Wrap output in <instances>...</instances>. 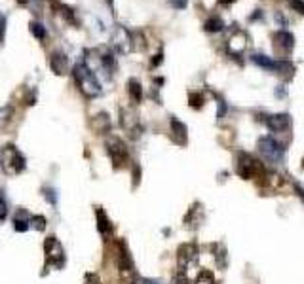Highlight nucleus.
Segmentation results:
<instances>
[{
    "label": "nucleus",
    "mask_w": 304,
    "mask_h": 284,
    "mask_svg": "<svg viewBox=\"0 0 304 284\" xmlns=\"http://www.w3.org/2000/svg\"><path fill=\"white\" fill-rule=\"evenodd\" d=\"M72 76H74V82L78 84V89L86 97L93 99V97H97V95L101 93V84H99L97 76L93 74V70H89V67H87L86 63L74 65Z\"/></svg>",
    "instance_id": "nucleus-1"
},
{
    "label": "nucleus",
    "mask_w": 304,
    "mask_h": 284,
    "mask_svg": "<svg viewBox=\"0 0 304 284\" xmlns=\"http://www.w3.org/2000/svg\"><path fill=\"white\" fill-rule=\"evenodd\" d=\"M0 167H2V171L6 172V174H10V176L19 174V172L25 171V167H27L25 155L21 154L16 146L6 144V146L2 148V152H0Z\"/></svg>",
    "instance_id": "nucleus-2"
},
{
    "label": "nucleus",
    "mask_w": 304,
    "mask_h": 284,
    "mask_svg": "<svg viewBox=\"0 0 304 284\" xmlns=\"http://www.w3.org/2000/svg\"><path fill=\"white\" fill-rule=\"evenodd\" d=\"M259 152H261L262 159L270 165H281L283 157H285V148L281 142H278L272 137H262L259 140Z\"/></svg>",
    "instance_id": "nucleus-3"
},
{
    "label": "nucleus",
    "mask_w": 304,
    "mask_h": 284,
    "mask_svg": "<svg viewBox=\"0 0 304 284\" xmlns=\"http://www.w3.org/2000/svg\"><path fill=\"white\" fill-rule=\"evenodd\" d=\"M44 254H46V267H55L61 269L65 265V250L61 246V242L55 237H48L44 242Z\"/></svg>",
    "instance_id": "nucleus-4"
},
{
    "label": "nucleus",
    "mask_w": 304,
    "mask_h": 284,
    "mask_svg": "<svg viewBox=\"0 0 304 284\" xmlns=\"http://www.w3.org/2000/svg\"><path fill=\"white\" fill-rule=\"evenodd\" d=\"M107 152L111 155V161L114 163L116 169H120V167H124V165L128 163V157H130L128 155V148H126V144L118 137H111L107 140Z\"/></svg>",
    "instance_id": "nucleus-5"
},
{
    "label": "nucleus",
    "mask_w": 304,
    "mask_h": 284,
    "mask_svg": "<svg viewBox=\"0 0 304 284\" xmlns=\"http://www.w3.org/2000/svg\"><path fill=\"white\" fill-rule=\"evenodd\" d=\"M177 261H179V269L181 273L188 275V269L196 265L198 261V248L194 244H181L179 246V254H177Z\"/></svg>",
    "instance_id": "nucleus-6"
},
{
    "label": "nucleus",
    "mask_w": 304,
    "mask_h": 284,
    "mask_svg": "<svg viewBox=\"0 0 304 284\" xmlns=\"http://www.w3.org/2000/svg\"><path fill=\"white\" fill-rule=\"evenodd\" d=\"M113 46H114V50L118 53H122V55L130 53L131 50H133V35H131L126 27L118 25L113 33Z\"/></svg>",
    "instance_id": "nucleus-7"
},
{
    "label": "nucleus",
    "mask_w": 304,
    "mask_h": 284,
    "mask_svg": "<svg viewBox=\"0 0 304 284\" xmlns=\"http://www.w3.org/2000/svg\"><path fill=\"white\" fill-rule=\"evenodd\" d=\"M293 48H295V36L291 35V33L278 31V33L274 35V52H276V55H279L281 59L289 57V53L293 52Z\"/></svg>",
    "instance_id": "nucleus-8"
},
{
    "label": "nucleus",
    "mask_w": 304,
    "mask_h": 284,
    "mask_svg": "<svg viewBox=\"0 0 304 284\" xmlns=\"http://www.w3.org/2000/svg\"><path fill=\"white\" fill-rule=\"evenodd\" d=\"M261 171L262 167L257 159H253L251 155L243 154V152L238 154V174L242 178H253L255 174H259Z\"/></svg>",
    "instance_id": "nucleus-9"
},
{
    "label": "nucleus",
    "mask_w": 304,
    "mask_h": 284,
    "mask_svg": "<svg viewBox=\"0 0 304 284\" xmlns=\"http://www.w3.org/2000/svg\"><path fill=\"white\" fill-rule=\"evenodd\" d=\"M169 137L177 146H184L188 140V129L181 120H177L175 116L169 118Z\"/></svg>",
    "instance_id": "nucleus-10"
},
{
    "label": "nucleus",
    "mask_w": 304,
    "mask_h": 284,
    "mask_svg": "<svg viewBox=\"0 0 304 284\" xmlns=\"http://www.w3.org/2000/svg\"><path fill=\"white\" fill-rule=\"evenodd\" d=\"M266 127H268L272 133H281V131L289 129V125H291V116L289 114H272V116H266Z\"/></svg>",
    "instance_id": "nucleus-11"
},
{
    "label": "nucleus",
    "mask_w": 304,
    "mask_h": 284,
    "mask_svg": "<svg viewBox=\"0 0 304 284\" xmlns=\"http://www.w3.org/2000/svg\"><path fill=\"white\" fill-rule=\"evenodd\" d=\"M247 42H249V36L245 35L243 31H236L234 35L230 36V40H228V52L232 55H240L247 48Z\"/></svg>",
    "instance_id": "nucleus-12"
},
{
    "label": "nucleus",
    "mask_w": 304,
    "mask_h": 284,
    "mask_svg": "<svg viewBox=\"0 0 304 284\" xmlns=\"http://www.w3.org/2000/svg\"><path fill=\"white\" fill-rule=\"evenodd\" d=\"M50 67H52V70L57 74V76L67 74V72H69V59H67V55L61 52L52 53V57H50Z\"/></svg>",
    "instance_id": "nucleus-13"
},
{
    "label": "nucleus",
    "mask_w": 304,
    "mask_h": 284,
    "mask_svg": "<svg viewBox=\"0 0 304 284\" xmlns=\"http://www.w3.org/2000/svg\"><path fill=\"white\" fill-rule=\"evenodd\" d=\"M122 125H124V129H128L133 135V137H137L139 135V123H137V118H135V114L130 112V110H122Z\"/></svg>",
    "instance_id": "nucleus-14"
},
{
    "label": "nucleus",
    "mask_w": 304,
    "mask_h": 284,
    "mask_svg": "<svg viewBox=\"0 0 304 284\" xmlns=\"http://www.w3.org/2000/svg\"><path fill=\"white\" fill-rule=\"evenodd\" d=\"M31 222H33V216L27 210H18L14 216V229L16 231H27L31 227Z\"/></svg>",
    "instance_id": "nucleus-15"
},
{
    "label": "nucleus",
    "mask_w": 304,
    "mask_h": 284,
    "mask_svg": "<svg viewBox=\"0 0 304 284\" xmlns=\"http://www.w3.org/2000/svg\"><path fill=\"white\" fill-rule=\"evenodd\" d=\"M95 216H97V229L101 235H111L113 233V225H111V220H109V216L105 214V210L101 207L95 208Z\"/></svg>",
    "instance_id": "nucleus-16"
},
{
    "label": "nucleus",
    "mask_w": 304,
    "mask_h": 284,
    "mask_svg": "<svg viewBox=\"0 0 304 284\" xmlns=\"http://www.w3.org/2000/svg\"><path fill=\"white\" fill-rule=\"evenodd\" d=\"M128 93H130V101L133 104H139L143 101V86H141L139 80L131 78L128 82Z\"/></svg>",
    "instance_id": "nucleus-17"
},
{
    "label": "nucleus",
    "mask_w": 304,
    "mask_h": 284,
    "mask_svg": "<svg viewBox=\"0 0 304 284\" xmlns=\"http://www.w3.org/2000/svg\"><path fill=\"white\" fill-rule=\"evenodd\" d=\"M274 70L278 72L279 76H283L285 80H289V78H293V74H295V65L289 63L287 59H279V61H276Z\"/></svg>",
    "instance_id": "nucleus-18"
},
{
    "label": "nucleus",
    "mask_w": 304,
    "mask_h": 284,
    "mask_svg": "<svg viewBox=\"0 0 304 284\" xmlns=\"http://www.w3.org/2000/svg\"><path fill=\"white\" fill-rule=\"evenodd\" d=\"M225 29V21L217 16H213V18L206 19V23H204V31L206 33H221Z\"/></svg>",
    "instance_id": "nucleus-19"
},
{
    "label": "nucleus",
    "mask_w": 304,
    "mask_h": 284,
    "mask_svg": "<svg viewBox=\"0 0 304 284\" xmlns=\"http://www.w3.org/2000/svg\"><path fill=\"white\" fill-rule=\"evenodd\" d=\"M251 61L257 67H262V69H266V70H274V67H276V61H272L270 57L262 55V53H253Z\"/></svg>",
    "instance_id": "nucleus-20"
},
{
    "label": "nucleus",
    "mask_w": 304,
    "mask_h": 284,
    "mask_svg": "<svg viewBox=\"0 0 304 284\" xmlns=\"http://www.w3.org/2000/svg\"><path fill=\"white\" fill-rule=\"evenodd\" d=\"M99 61H101V67H103L109 74H113L114 70H116V59L113 57V53L111 52H103L101 53V57H99Z\"/></svg>",
    "instance_id": "nucleus-21"
},
{
    "label": "nucleus",
    "mask_w": 304,
    "mask_h": 284,
    "mask_svg": "<svg viewBox=\"0 0 304 284\" xmlns=\"http://www.w3.org/2000/svg\"><path fill=\"white\" fill-rule=\"evenodd\" d=\"M57 10H59V14L63 16V18L67 19L69 23H72V25H76V18H74V12L69 8V6H65V4H57Z\"/></svg>",
    "instance_id": "nucleus-22"
},
{
    "label": "nucleus",
    "mask_w": 304,
    "mask_h": 284,
    "mask_svg": "<svg viewBox=\"0 0 304 284\" xmlns=\"http://www.w3.org/2000/svg\"><path fill=\"white\" fill-rule=\"evenodd\" d=\"M188 101H190V106L194 110H200L201 106H204V95L198 93V91H192L188 95Z\"/></svg>",
    "instance_id": "nucleus-23"
},
{
    "label": "nucleus",
    "mask_w": 304,
    "mask_h": 284,
    "mask_svg": "<svg viewBox=\"0 0 304 284\" xmlns=\"http://www.w3.org/2000/svg\"><path fill=\"white\" fill-rule=\"evenodd\" d=\"M29 27H31V33H33V35H35L38 40H44V38H46V27H44L42 23H36V21H33Z\"/></svg>",
    "instance_id": "nucleus-24"
},
{
    "label": "nucleus",
    "mask_w": 304,
    "mask_h": 284,
    "mask_svg": "<svg viewBox=\"0 0 304 284\" xmlns=\"http://www.w3.org/2000/svg\"><path fill=\"white\" fill-rule=\"evenodd\" d=\"M194 284H215V276L211 275L209 271H201L200 275L196 276V282Z\"/></svg>",
    "instance_id": "nucleus-25"
},
{
    "label": "nucleus",
    "mask_w": 304,
    "mask_h": 284,
    "mask_svg": "<svg viewBox=\"0 0 304 284\" xmlns=\"http://www.w3.org/2000/svg\"><path fill=\"white\" fill-rule=\"evenodd\" d=\"M198 210H200V208H198V205H194V207L190 208V210H188V214L184 216V224H188V225H192V227H194V222H200V220H198V216H196V212H198Z\"/></svg>",
    "instance_id": "nucleus-26"
},
{
    "label": "nucleus",
    "mask_w": 304,
    "mask_h": 284,
    "mask_svg": "<svg viewBox=\"0 0 304 284\" xmlns=\"http://www.w3.org/2000/svg\"><path fill=\"white\" fill-rule=\"evenodd\" d=\"M289 6L293 8V12L304 16V0H289Z\"/></svg>",
    "instance_id": "nucleus-27"
},
{
    "label": "nucleus",
    "mask_w": 304,
    "mask_h": 284,
    "mask_svg": "<svg viewBox=\"0 0 304 284\" xmlns=\"http://www.w3.org/2000/svg\"><path fill=\"white\" fill-rule=\"evenodd\" d=\"M8 214V205H6V199L2 197V191H0V222L6 218Z\"/></svg>",
    "instance_id": "nucleus-28"
},
{
    "label": "nucleus",
    "mask_w": 304,
    "mask_h": 284,
    "mask_svg": "<svg viewBox=\"0 0 304 284\" xmlns=\"http://www.w3.org/2000/svg\"><path fill=\"white\" fill-rule=\"evenodd\" d=\"M175 284H190L188 282V275H186V273H181V271H177V275H175Z\"/></svg>",
    "instance_id": "nucleus-29"
},
{
    "label": "nucleus",
    "mask_w": 304,
    "mask_h": 284,
    "mask_svg": "<svg viewBox=\"0 0 304 284\" xmlns=\"http://www.w3.org/2000/svg\"><path fill=\"white\" fill-rule=\"evenodd\" d=\"M175 10H184L188 6V0H169Z\"/></svg>",
    "instance_id": "nucleus-30"
},
{
    "label": "nucleus",
    "mask_w": 304,
    "mask_h": 284,
    "mask_svg": "<svg viewBox=\"0 0 304 284\" xmlns=\"http://www.w3.org/2000/svg\"><path fill=\"white\" fill-rule=\"evenodd\" d=\"M86 284H101V280H99V276L93 275V273H87V275H86Z\"/></svg>",
    "instance_id": "nucleus-31"
},
{
    "label": "nucleus",
    "mask_w": 304,
    "mask_h": 284,
    "mask_svg": "<svg viewBox=\"0 0 304 284\" xmlns=\"http://www.w3.org/2000/svg\"><path fill=\"white\" fill-rule=\"evenodd\" d=\"M135 284H162V280H156V278H137Z\"/></svg>",
    "instance_id": "nucleus-32"
},
{
    "label": "nucleus",
    "mask_w": 304,
    "mask_h": 284,
    "mask_svg": "<svg viewBox=\"0 0 304 284\" xmlns=\"http://www.w3.org/2000/svg\"><path fill=\"white\" fill-rule=\"evenodd\" d=\"M162 57H164V52L160 50V52H158V55H154V59H152V67H158V65L162 63Z\"/></svg>",
    "instance_id": "nucleus-33"
},
{
    "label": "nucleus",
    "mask_w": 304,
    "mask_h": 284,
    "mask_svg": "<svg viewBox=\"0 0 304 284\" xmlns=\"http://www.w3.org/2000/svg\"><path fill=\"white\" fill-rule=\"evenodd\" d=\"M2 38H4V18L0 16V42H2Z\"/></svg>",
    "instance_id": "nucleus-34"
},
{
    "label": "nucleus",
    "mask_w": 304,
    "mask_h": 284,
    "mask_svg": "<svg viewBox=\"0 0 304 284\" xmlns=\"http://www.w3.org/2000/svg\"><path fill=\"white\" fill-rule=\"evenodd\" d=\"M295 189H296V193H298V197H300V199H302V201H304V189L300 188L298 184H295Z\"/></svg>",
    "instance_id": "nucleus-35"
},
{
    "label": "nucleus",
    "mask_w": 304,
    "mask_h": 284,
    "mask_svg": "<svg viewBox=\"0 0 304 284\" xmlns=\"http://www.w3.org/2000/svg\"><path fill=\"white\" fill-rule=\"evenodd\" d=\"M276 97H285V89H283V86H279V89H276Z\"/></svg>",
    "instance_id": "nucleus-36"
},
{
    "label": "nucleus",
    "mask_w": 304,
    "mask_h": 284,
    "mask_svg": "<svg viewBox=\"0 0 304 284\" xmlns=\"http://www.w3.org/2000/svg\"><path fill=\"white\" fill-rule=\"evenodd\" d=\"M219 4H223V6H228V4H232V2H236V0H217Z\"/></svg>",
    "instance_id": "nucleus-37"
},
{
    "label": "nucleus",
    "mask_w": 304,
    "mask_h": 284,
    "mask_svg": "<svg viewBox=\"0 0 304 284\" xmlns=\"http://www.w3.org/2000/svg\"><path fill=\"white\" fill-rule=\"evenodd\" d=\"M261 16H262V12H259V10H257V14H253L251 19H253V21H255V19H259V18H261Z\"/></svg>",
    "instance_id": "nucleus-38"
},
{
    "label": "nucleus",
    "mask_w": 304,
    "mask_h": 284,
    "mask_svg": "<svg viewBox=\"0 0 304 284\" xmlns=\"http://www.w3.org/2000/svg\"><path fill=\"white\" fill-rule=\"evenodd\" d=\"M16 2H18V4H21V6H25L29 0H16Z\"/></svg>",
    "instance_id": "nucleus-39"
},
{
    "label": "nucleus",
    "mask_w": 304,
    "mask_h": 284,
    "mask_svg": "<svg viewBox=\"0 0 304 284\" xmlns=\"http://www.w3.org/2000/svg\"><path fill=\"white\" fill-rule=\"evenodd\" d=\"M107 2H109V4H111V6H113V0H107Z\"/></svg>",
    "instance_id": "nucleus-40"
},
{
    "label": "nucleus",
    "mask_w": 304,
    "mask_h": 284,
    "mask_svg": "<svg viewBox=\"0 0 304 284\" xmlns=\"http://www.w3.org/2000/svg\"><path fill=\"white\" fill-rule=\"evenodd\" d=\"M302 169H304V161H302Z\"/></svg>",
    "instance_id": "nucleus-41"
}]
</instances>
